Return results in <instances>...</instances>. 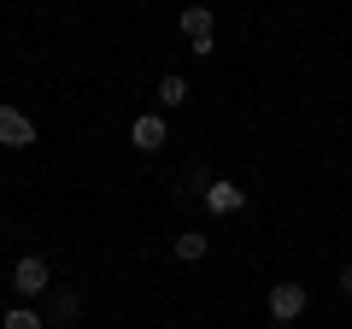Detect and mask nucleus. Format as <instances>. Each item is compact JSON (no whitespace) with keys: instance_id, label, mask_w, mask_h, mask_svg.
Segmentation results:
<instances>
[{"instance_id":"1a4fd4ad","label":"nucleus","mask_w":352,"mask_h":329,"mask_svg":"<svg viewBox=\"0 0 352 329\" xmlns=\"http://www.w3.org/2000/svg\"><path fill=\"white\" fill-rule=\"evenodd\" d=\"M6 329H47V323H41L30 306H12V312H6Z\"/></svg>"},{"instance_id":"9d476101","label":"nucleus","mask_w":352,"mask_h":329,"mask_svg":"<svg viewBox=\"0 0 352 329\" xmlns=\"http://www.w3.org/2000/svg\"><path fill=\"white\" fill-rule=\"evenodd\" d=\"M340 294H346V300H352V265L340 270Z\"/></svg>"},{"instance_id":"7ed1b4c3","label":"nucleus","mask_w":352,"mask_h":329,"mask_svg":"<svg viewBox=\"0 0 352 329\" xmlns=\"http://www.w3.org/2000/svg\"><path fill=\"white\" fill-rule=\"evenodd\" d=\"M300 312H305V288L300 282H270V317H276V323H294Z\"/></svg>"},{"instance_id":"6e6552de","label":"nucleus","mask_w":352,"mask_h":329,"mask_svg":"<svg viewBox=\"0 0 352 329\" xmlns=\"http://www.w3.org/2000/svg\"><path fill=\"white\" fill-rule=\"evenodd\" d=\"M182 100H188V83H182V76H159V106H182Z\"/></svg>"},{"instance_id":"39448f33","label":"nucleus","mask_w":352,"mask_h":329,"mask_svg":"<svg viewBox=\"0 0 352 329\" xmlns=\"http://www.w3.org/2000/svg\"><path fill=\"white\" fill-rule=\"evenodd\" d=\"M129 141H135L141 153H159V147H164V118H159V112L135 118V124H129Z\"/></svg>"},{"instance_id":"20e7f679","label":"nucleus","mask_w":352,"mask_h":329,"mask_svg":"<svg viewBox=\"0 0 352 329\" xmlns=\"http://www.w3.org/2000/svg\"><path fill=\"white\" fill-rule=\"evenodd\" d=\"M30 141H36V124L18 106H0V147H30Z\"/></svg>"},{"instance_id":"f257e3e1","label":"nucleus","mask_w":352,"mask_h":329,"mask_svg":"<svg viewBox=\"0 0 352 329\" xmlns=\"http://www.w3.org/2000/svg\"><path fill=\"white\" fill-rule=\"evenodd\" d=\"M176 24H182V36H188L194 53H212V47H217V41H212V6H182Z\"/></svg>"},{"instance_id":"f03ea898","label":"nucleus","mask_w":352,"mask_h":329,"mask_svg":"<svg viewBox=\"0 0 352 329\" xmlns=\"http://www.w3.org/2000/svg\"><path fill=\"white\" fill-rule=\"evenodd\" d=\"M47 259H36V253H30V259H18V265H12V288L18 294H24V300H36V294H47Z\"/></svg>"},{"instance_id":"0eeeda50","label":"nucleus","mask_w":352,"mask_h":329,"mask_svg":"<svg viewBox=\"0 0 352 329\" xmlns=\"http://www.w3.org/2000/svg\"><path fill=\"white\" fill-rule=\"evenodd\" d=\"M176 259H188V265L206 259V235H200V229H182V235H176Z\"/></svg>"},{"instance_id":"423d86ee","label":"nucleus","mask_w":352,"mask_h":329,"mask_svg":"<svg viewBox=\"0 0 352 329\" xmlns=\"http://www.w3.org/2000/svg\"><path fill=\"white\" fill-rule=\"evenodd\" d=\"M206 206H212L217 217L241 212V206H247V189H235V182H206Z\"/></svg>"}]
</instances>
